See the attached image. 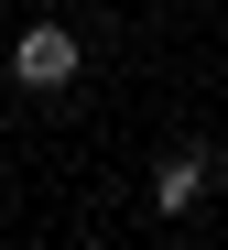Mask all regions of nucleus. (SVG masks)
<instances>
[{
	"mask_svg": "<svg viewBox=\"0 0 228 250\" xmlns=\"http://www.w3.org/2000/svg\"><path fill=\"white\" fill-rule=\"evenodd\" d=\"M196 196H207V152L185 142V152H163V163H152V207H163V218H185Z\"/></svg>",
	"mask_w": 228,
	"mask_h": 250,
	"instance_id": "2",
	"label": "nucleus"
},
{
	"mask_svg": "<svg viewBox=\"0 0 228 250\" xmlns=\"http://www.w3.org/2000/svg\"><path fill=\"white\" fill-rule=\"evenodd\" d=\"M76 65H87V44H76L65 22H22V44H11V87L55 98V87H76Z\"/></svg>",
	"mask_w": 228,
	"mask_h": 250,
	"instance_id": "1",
	"label": "nucleus"
}]
</instances>
